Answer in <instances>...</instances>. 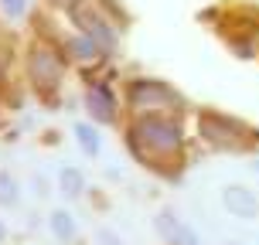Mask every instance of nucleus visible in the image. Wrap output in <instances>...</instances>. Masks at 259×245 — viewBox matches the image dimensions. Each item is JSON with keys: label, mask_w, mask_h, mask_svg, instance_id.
I'll return each mask as SVG.
<instances>
[{"label": "nucleus", "mask_w": 259, "mask_h": 245, "mask_svg": "<svg viewBox=\"0 0 259 245\" xmlns=\"http://www.w3.org/2000/svg\"><path fill=\"white\" fill-rule=\"evenodd\" d=\"M181 126L167 116H140L130 126V146L133 154H140L143 160H154V157H174L181 150Z\"/></svg>", "instance_id": "1"}, {"label": "nucleus", "mask_w": 259, "mask_h": 245, "mask_svg": "<svg viewBox=\"0 0 259 245\" xmlns=\"http://www.w3.org/2000/svg\"><path fill=\"white\" fill-rule=\"evenodd\" d=\"M130 99V109L133 113H140V116H154V113H164V109H178L181 106V95L164 85V82H157V78H137L126 92Z\"/></svg>", "instance_id": "2"}, {"label": "nucleus", "mask_w": 259, "mask_h": 245, "mask_svg": "<svg viewBox=\"0 0 259 245\" xmlns=\"http://www.w3.org/2000/svg\"><path fill=\"white\" fill-rule=\"evenodd\" d=\"M62 72H65L62 58H58V52L48 48V44H38V48L31 52V58H27V75H31V82H34L41 92L58 89Z\"/></svg>", "instance_id": "3"}, {"label": "nucleus", "mask_w": 259, "mask_h": 245, "mask_svg": "<svg viewBox=\"0 0 259 245\" xmlns=\"http://www.w3.org/2000/svg\"><path fill=\"white\" fill-rule=\"evenodd\" d=\"M72 21L82 27L85 38H92L99 44V52H113V48H116V31L106 24L103 14H96L85 0H82V4H72Z\"/></svg>", "instance_id": "4"}, {"label": "nucleus", "mask_w": 259, "mask_h": 245, "mask_svg": "<svg viewBox=\"0 0 259 245\" xmlns=\"http://www.w3.org/2000/svg\"><path fill=\"white\" fill-rule=\"evenodd\" d=\"M201 136H205L208 143H215V146H222V150H239L242 143H246V133H242V126L239 123H232V119L225 116H215V113H201Z\"/></svg>", "instance_id": "5"}, {"label": "nucleus", "mask_w": 259, "mask_h": 245, "mask_svg": "<svg viewBox=\"0 0 259 245\" xmlns=\"http://www.w3.org/2000/svg\"><path fill=\"white\" fill-rule=\"evenodd\" d=\"M222 205H225L229 215H235V218H242V221L259 218V198L249 187H242V184H229L222 191Z\"/></svg>", "instance_id": "6"}, {"label": "nucleus", "mask_w": 259, "mask_h": 245, "mask_svg": "<svg viewBox=\"0 0 259 245\" xmlns=\"http://www.w3.org/2000/svg\"><path fill=\"white\" fill-rule=\"evenodd\" d=\"M85 109L96 123H113L116 119V95L106 82H92L85 89Z\"/></svg>", "instance_id": "7"}, {"label": "nucleus", "mask_w": 259, "mask_h": 245, "mask_svg": "<svg viewBox=\"0 0 259 245\" xmlns=\"http://www.w3.org/2000/svg\"><path fill=\"white\" fill-rule=\"evenodd\" d=\"M48 228H52V235L58 238V242H75V235H78V225L75 218H72V211H65V208H55L52 215H48Z\"/></svg>", "instance_id": "8"}, {"label": "nucleus", "mask_w": 259, "mask_h": 245, "mask_svg": "<svg viewBox=\"0 0 259 245\" xmlns=\"http://www.w3.org/2000/svg\"><path fill=\"white\" fill-rule=\"evenodd\" d=\"M75 143L82 146L85 157H99L103 154V136H99V129L92 126V123H75Z\"/></svg>", "instance_id": "9"}, {"label": "nucleus", "mask_w": 259, "mask_h": 245, "mask_svg": "<svg viewBox=\"0 0 259 245\" xmlns=\"http://www.w3.org/2000/svg\"><path fill=\"white\" fill-rule=\"evenodd\" d=\"M58 191H62L65 198H78V194L85 191V174L78 167H72V164H65V167L58 170Z\"/></svg>", "instance_id": "10"}, {"label": "nucleus", "mask_w": 259, "mask_h": 245, "mask_svg": "<svg viewBox=\"0 0 259 245\" xmlns=\"http://www.w3.org/2000/svg\"><path fill=\"white\" fill-rule=\"evenodd\" d=\"M68 55H72L75 62H96V58H99L103 52H99V44H96L92 38L78 34V38H72V41H68Z\"/></svg>", "instance_id": "11"}, {"label": "nucleus", "mask_w": 259, "mask_h": 245, "mask_svg": "<svg viewBox=\"0 0 259 245\" xmlns=\"http://www.w3.org/2000/svg\"><path fill=\"white\" fill-rule=\"evenodd\" d=\"M154 228H157V235H160L164 242H174V235H178V228H181V218H178L170 208H164V211H157Z\"/></svg>", "instance_id": "12"}, {"label": "nucleus", "mask_w": 259, "mask_h": 245, "mask_svg": "<svg viewBox=\"0 0 259 245\" xmlns=\"http://www.w3.org/2000/svg\"><path fill=\"white\" fill-rule=\"evenodd\" d=\"M17 201H21V184H17V177L7 174V170H0V208H14Z\"/></svg>", "instance_id": "13"}, {"label": "nucleus", "mask_w": 259, "mask_h": 245, "mask_svg": "<svg viewBox=\"0 0 259 245\" xmlns=\"http://www.w3.org/2000/svg\"><path fill=\"white\" fill-rule=\"evenodd\" d=\"M170 245H201V235L194 232L191 225H184L181 221V228H178V235H174V242Z\"/></svg>", "instance_id": "14"}, {"label": "nucleus", "mask_w": 259, "mask_h": 245, "mask_svg": "<svg viewBox=\"0 0 259 245\" xmlns=\"http://www.w3.org/2000/svg\"><path fill=\"white\" fill-rule=\"evenodd\" d=\"M0 7H4V14H7V17L21 21V17L27 14V0H0Z\"/></svg>", "instance_id": "15"}, {"label": "nucleus", "mask_w": 259, "mask_h": 245, "mask_svg": "<svg viewBox=\"0 0 259 245\" xmlns=\"http://www.w3.org/2000/svg\"><path fill=\"white\" fill-rule=\"evenodd\" d=\"M96 245H123V238L113 228H96Z\"/></svg>", "instance_id": "16"}, {"label": "nucleus", "mask_w": 259, "mask_h": 245, "mask_svg": "<svg viewBox=\"0 0 259 245\" xmlns=\"http://www.w3.org/2000/svg\"><path fill=\"white\" fill-rule=\"evenodd\" d=\"M7 238V225H4V218H0V242Z\"/></svg>", "instance_id": "17"}, {"label": "nucleus", "mask_w": 259, "mask_h": 245, "mask_svg": "<svg viewBox=\"0 0 259 245\" xmlns=\"http://www.w3.org/2000/svg\"><path fill=\"white\" fill-rule=\"evenodd\" d=\"M225 245H239V242H225Z\"/></svg>", "instance_id": "18"}]
</instances>
